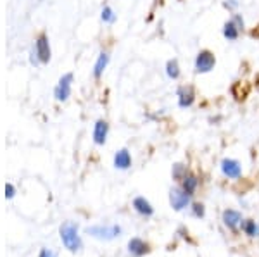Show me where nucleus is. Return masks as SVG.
I'll use <instances>...</instances> for the list:
<instances>
[{"instance_id": "obj_1", "label": "nucleus", "mask_w": 259, "mask_h": 257, "mask_svg": "<svg viewBox=\"0 0 259 257\" xmlns=\"http://www.w3.org/2000/svg\"><path fill=\"white\" fill-rule=\"evenodd\" d=\"M52 51H51V44H49V38L45 35H40V37L35 40V47L31 51V64H47L51 60Z\"/></svg>"}, {"instance_id": "obj_2", "label": "nucleus", "mask_w": 259, "mask_h": 257, "mask_svg": "<svg viewBox=\"0 0 259 257\" xmlns=\"http://www.w3.org/2000/svg\"><path fill=\"white\" fill-rule=\"evenodd\" d=\"M61 238L62 244L66 245L69 251H78L80 249V237H78V228L73 223H66L61 228Z\"/></svg>"}, {"instance_id": "obj_3", "label": "nucleus", "mask_w": 259, "mask_h": 257, "mask_svg": "<svg viewBox=\"0 0 259 257\" xmlns=\"http://www.w3.org/2000/svg\"><path fill=\"white\" fill-rule=\"evenodd\" d=\"M216 66V57L212 52L209 51H201L195 57V73L199 74H204V73H209L212 71Z\"/></svg>"}, {"instance_id": "obj_4", "label": "nucleus", "mask_w": 259, "mask_h": 257, "mask_svg": "<svg viewBox=\"0 0 259 257\" xmlns=\"http://www.w3.org/2000/svg\"><path fill=\"white\" fill-rule=\"evenodd\" d=\"M71 85H73V73L62 74V76L59 78L57 85H55V90H54L55 101H59V102L67 101V97L71 95Z\"/></svg>"}, {"instance_id": "obj_5", "label": "nucleus", "mask_w": 259, "mask_h": 257, "mask_svg": "<svg viewBox=\"0 0 259 257\" xmlns=\"http://www.w3.org/2000/svg\"><path fill=\"white\" fill-rule=\"evenodd\" d=\"M176 95H178V105L182 107V109L190 107L195 101V92L190 85H183V87H180L178 92H176Z\"/></svg>"}, {"instance_id": "obj_6", "label": "nucleus", "mask_w": 259, "mask_h": 257, "mask_svg": "<svg viewBox=\"0 0 259 257\" xmlns=\"http://www.w3.org/2000/svg\"><path fill=\"white\" fill-rule=\"evenodd\" d=\"M107 131H109V124L104 119H99L94 126V142L97 145H104L105 138H107Z\"/></svg>"}, {"instance_id": "obj_7", "label": "nucleus", "mask_w": 259, "mask_h": 257, "mask_svg": "<svg viewBox=\"0 0 259 257\" xmlns=\"http://www.w3.org/2000/svg\"><path fill=\"white\" fill-rule=\"evenodd\" d=\"M240 31H242V28H240L233 19H230V21H226L225 26H223V37L230 42H235V40H239Z\"/></svg>"}, {"instance_id": "obj_8", "label": "nucleus", "mask_w": 259, "mask_h": 257, "mask_svg": "<svg viewBox=\"0 0 259 257\" xmlns=\"http://www.w3.org/2000/svg\"><path fill=\"white\" fill-rule=\"evenodd\" d=\"M221 171L228 178H239L240 176V164L235 159H225L221 162Z\"/></svg>"}, {"instance_id": "obj_9", "label": "nucleus", "mask_w": 259, "mask_h": 257, "mask_svg": "<svg viewBox=\"0 0 259 257\" xmlns=\"http://www.w3.org/2000/svg\"><path fill=\"white\" fill-rule=\"evenodd\" d=\"M171 204L175 209H183V207H187L189 204V194H187L185 190H175L171 192Z\"/></svg>"}, {"instance_id": "obj_10", "label": "nucleus", "mask_w": 259, "mask_h": 257, "mask_svg": "<svg viewBox=\"0 0 259 257\" xmlns=\"http://www.w3.org/2000/svg\"><path fill=\"white\" fill-rule=\"evenodd\" d=\"M114 166L119 167V169H128V167L131 166V155L126 149H121L119 152H116Z\"/></svg>"}, {"instance_id": "obj_11", "label": "nucleus", "mask_w": 259, "mask_h": 257, "mask_svg": "<svg viewBox=\"0 0 259 257\" xmlns=\"http://www.w3.org/2000/svg\"><path fill=\"white\" fill-rule=\"evenodd\" d=\"M107 64H109L107 52H101V53H99V57H97V60H95V64H94V76L95 78H101L102 74H104Z\"/></svg>"}, {"instance_id": "obj_12", "label": "nucleus", "mask_w": 259, "mask_h": 257, "mask_svg": "<svg viewBox=\"0 0 259 257\" xmlns=\"http://www.w3.org/2000/svg\"><path fill=\"white\" fill-rule=\"evenodd\" d=\"M119 228L118 226H112V228H102V226H97V228H88V233L95 235V237H105V238H112L119 233Z\"/></svg>"}, {"instance_id": "obj_13", "label": "nucleus", "mask_w": 259, "mask_h": 257, "mask_svg": "<svg viewBox=\"0 0 259 257\" xmlns=\"http://www.w3.org/2000/svg\"><path fill=\"white\" fill-rule=\"evenodd\" d=\"M166 74H168V78H171V80H178V76H180L178 60L169 59L168 62H166Z\"/></svg>"}, {"instance_id": "obj_14", "label": "nucleus", "mask_w": 259, "mask_h": 257, "mask_svg": "<svg viewBox=\"0 0 259 257\" xmlns=\"http://www.w3.org/2000/svg\"><path fill=\"white\" fill-rule=\"evenodd\" d=\"M182 181H183V190H185L189 195H192L194 190L197 188V185H199V180L195 176H192V174H185Z\"/></svg>"}, {"instance_id": "obj_15", "label": "nucleus", "mask_w": 259, "mask_h": 257, "mask_svg": "<svg viewBox=\"0 0 259 257\" xmlns=\"http://www.w3.org/2000/svg\"><path fill=\"white\" fill-rule=\"evenodd\" d=\"M128 247H130V252L133 256H142L147 252V245H145L142 240H138V238H133V240L130 242Z\"/></svg>"}, {"instance_id": "obj_16", "label": "nucleus", "mask_w": 259, "mask_h": 257, "mask_svg": "<svg viewBox=\"0 0 259 257\" xmlns=\"http://www.w3.org/2000/svg\"><path fill=\"white\" fill-rule=\"evenodd\" d=\"M133 207L140 214H147V216H149V214H152V207H151V204H149V202L145 201L144 197H137V199H135V201H133Z\"/></svg>"}, {"instance_id": "obj_17", "label": "nucleus", "mask_w": 259, "mask_h": 257, "mask_svg": "<svg viewBox=\"0 0 259 257\" xmlns=\"http://www.w3.org/2000/svg\"><path fill=\"white\" fill-rule=\"evenodd\" d=\"M101 19L104 21L105 24H112L116 21V14L114 10H112L111 5H104L101 10Z\"/></svg>"}, {"instance_id": "obj_18", "label": "nucleus", "mask_w": 259, "mask_h": 257, "mask_svg": "<svg viewBox=\"0 0 259 257\" xmlns=\"http://www.w3.org/2000/svg\"><path fill=\"white\" fill-rule=\"evenodd\" d=\"M239 221H242V216H240L239 212H235V210H226L225 212V223L228 224V226L235 228L237 224H239Z\"/></svg>"}, {"instance_id": "obj_19", "label": "nucleus", "mask_w": 259, "mask_h": 257, "mask_svg": "<svg viewBox=\"0 0 259 257\" xmlns=\"http://www.w3.org/2000/svg\"><path fill=\"white\" fill-rule=\"evenodd\" d=\"M14 194H16V188H14V185L12 183H7L5 185V197L7 199H12Z\"/></svg>"}, {"instance_id": "obj_20", "label": "nucleus", "mask_w": 259, "mask_h": 257, "mask_svg": "<svg viewBox=\"0 0 259 257\" xmlns=\"http://www.w3.org/2000/svg\"><path fill=\"white\" fill-rule=\"evenodd\" d=\"M237 5H239V2H237V0H226V2H225V7H226V9H230V10H235Z\"/></svg>"}, {"instance_id": "obj_21", "label": "nucleus", "mask_w": 259, "mask_h": 257, "mask_svg": "<svg viewBox=\"0 0 259 257\" xmlns=\"http://www.w3.org/2000/svg\"><path fill=\"white\" fill-rule=\"evenodd\" d=\"M232 19L235 21V23L239 24V26L244 30V19H242V16H240V14H233V17H232Z\"/></svg>"}, {"instance_id": "obj_22", "label": "nucleus", "mask_w": 259, "mask_h": 257, "mask_svg": "<svg viewBox=\"0 0 259 257\" xmlns=\"http://www.w3.org/2000/svg\"><path fill=\"white\" fill-rule=\"evenodd\" d=\"M194 207H195V214H197V216H202V212H204V210H202V206L195 204Z\"/></svg>"}, {"instance_id": "obj_23", "label": "nucleus", "mask_w": 259, "mask_h": 257, "mask_svg": "<svg viewBox=\"0 0 259 257\" xmlns=\"http://www.w3.org/2000/svg\"><path fill=\"white\" fill-rule=\"evenodd\" d=\"M246 230H247V233H249V235H254V224L249 223V224L246 226Z\"/></svg>"}, {"instance_id": "obj_24", "label": "nucleus", "mask_w": 259, "mask_h": 257, "mask_svg": "<svg viewBox=\"0 0 259 257\" xmlns=\"http://www.w3.org/2000/svg\"><path fill=\"white\" fill-rule=\"evenodd\" d=\"M40 257H54V254H52V252H49V251H42Z\"/></svg>"}]
</instances>
